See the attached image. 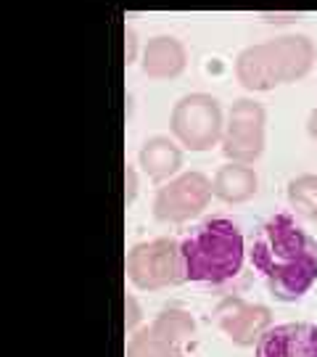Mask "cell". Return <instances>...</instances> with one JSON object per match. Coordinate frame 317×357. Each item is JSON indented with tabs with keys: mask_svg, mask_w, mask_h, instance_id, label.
<instances>
[{
	"mask_svg": "<svg viewBox=\"0 0 317 357\" xmlns=\"http://www.w3.org/2000/svg\"><path fill=\"white\" fill-rule=\"evenodd\" d=\"M254 185H256V180L243 167H225L217 178V191L225 199H246L254 191Z\"/></svg>",
	"mask_w": 317,
	"mask_h": 357,
	"instance_id": "30bf717a",
	"label": "cell"
},
{
	"mask_svg": "<svg viewBox=\"0 0 317 357\" xmlns=\"http://www.w3.org/2000/svg\"><path fill=\"white\" fill-rule=\"evenodd\" d=\"M291 199L293 204H302L307 206L309 212L317 209V180L315 178H302L296 180L291 185Z\"/></svg>",
	"mask_w": 317,
	"mask_h": 357,
	"instance_id": "8fae6325",
	"label": "cell"
},
{
	"mask_svg": "<svg viewBox=\"0 0 317 357\" xmlns=\"http://www.w3.org/2000/svg\"><path fill=\"white\" fill-rule=\"evenodd\" d=\"M259 125H262V112L259 106L249 101H241L233 112V128L228 138V153L235 156H254L259 151Z\"/></svg>",
	"mask_w": 317,
	"mask_h": 357,
	"instance_id": "5b68a950",
	"label": "cell"
},
{
	"mask_svg": "<svg viewBox=\"0 0 317 357\" xmlns=\"http://www.w3.org/2000/svg\"><path fill=\"white\" fill-rule=\"evenodd\" d=\"M175 132L190 149H206L219 132V109L215 98L190 96L175 112Z\"/></svg>",
	"mask_w": 317,
	"mask_h": 357,
	"instance_id": "3957f363",
	"label": "cell"
},
{
	"mask_svg": "<svg viewBox=\"0 0 317 357\" xmlns=\"http://www.w3.org/2000/svg\"><path fill=\"white\" fill-rule=\"evenodd\" d=\"M249 257L280 302L302 299L317 283V241L288 212L270 217L259 228Z\"/></svg>",
	"mask_w": 317,
	"mask_h": 357,
	"instance_id": "6da1fadb",
	"label": "cell"
},
{
	"mask_svg": "<svg viewBox=\"0 0 317 357\" xmlns=\"http://www.w3.org/2000/svg\"><path fill=\"white\" fill-rule=\"evenodd\" d=\"M265 51L275 77L302 75L312 59V45L307 38H280L265 45Z\"/></svg>",
	"mask_w": 317,
	"mask_h": 357,
	"instance_id": "8992f818",
	"label": "cell"
},
{
	"mask_svg": "<svg viewBox=\"0 0 317 357\" xmlns=\"http://www.w3.org/2000/svg\"><path fill=\"white\" fill-rule=\"evenodd\" d=\"M243 255H246V243L241 228L228 217H209L180 241V278L199 286L230 283L241 273Z\"/></svg>",
	"mask_w": 317,
	"mask_h": 357,
	"instance_id": "7a4b0ae2",
	"label": "cell"
},
{
	"mask_svg": "<svg viewBox=\"0 0 317 357\" xmlns=\"http://www.w3.org/2000/svg\"><path fill=\"white\" fill-rule=\"evenodd\" d=\"M178 165L180 156L172 149V143L162 141V138L146 143V149H143V167H146V172H151L153 178H164L169 172H175Z\"/></svg>",
	"mask_w": 317,
	"mask_h": 357,
	"instance_id": "9c48e42d",
	"label": "cell"
},
{
	"mask_svg": "<svg viewBox=\"0 0 317 357\" xmlns=\"http://www.w3.org/2000/svg\"><path fill=\"white\" fill-rule=\"evenodd\" d=\"M185 64V51L175 38H153L146 48V72L153 77L178 75Z\"/></svg>",
	"mask_w": 317,
	"mask_h": 357,
	"instance_id": "ba28073f",
	"label": "cell"
},
{
	"mask_svg": "<svg viewBox=\"0 0 317 357\" xmlns=\"http://www.w3.org/2000/svg\"><path fill=\"white\" fill-rule=\"evenodd\" d=\"M254 357H317V326L315 323H283L267 328Z\"/></svg>",
	"mask_w": 317,
	"mask_h": 357,
	"instance_id": "277c9868",
	"label": "cell"
},
{
	"mask_svg": "<svg viewBox=\"0 0 317 357\" xmlns=\"http://www.w3.org/2000/svg\"><path fill=\"white\" fill-rule=\"evenodd\" d=\"M203 188H206V183H203L201 175L183 178L162 196V202H159V215L185 217V215H190V212H199V206L203 204Z\"/></svg>",
	"mask_w": 317,
	"mask_h": 357,
	"instance_id": "52a82bcc",
	"label": "cell"
}]
</instances>
